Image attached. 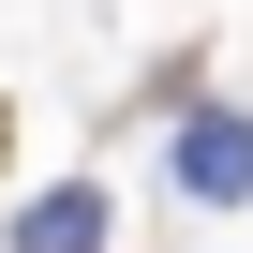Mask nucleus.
Here are the masks:
<instances>
[{"mask_svg": "<svg viewBox=\"0 0 253 253\" xmlns=\"http://www.w3.org/2000/svg\"><path fill=\"white\" fill-rule=\"evenodd\" d=\"M179 194H194V209H238V194H253V119H238V104H194V119H179Z\"/></svg>", "mask_w": 253, "mask_h": 253, "instance_id": "1", "label": "nucleus"}, {"mask_svg": "<svg viewBox=\"0 0 253 253\" xmlns=\"http://www.w3.org/2000/svg\"><path fill=\"white\" fill-rule=\"evenodd\" d=\"M0 164H15V89H0Z\"/></svg>", "mask_w": 253, "mask_h": 253, "instance_id": "3", "label": "nucleus"}, {"mask_svg": "<svg viewBox=\"0 0 253 253\" xmlns=\"http://www.w3.org/2000/svg\"><path fill=\"white\" fill-rule=\"evenodd\" d=\"M104 223H119V209H104V179H60V194H30V209H15V253H104Z\"/></svg>", "mask_w": 253, "mask_h": 253, "instance_id": "2", "label": "nucleus"}]
</instances>
